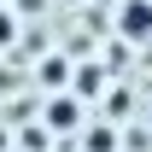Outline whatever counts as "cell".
<instances>
[{
    "instance_id": "cell-3",
    "label": "cell",
    "mask_w": 152,
    "mask_h": 152,
    "mask_svg": "<svg viewBox=\"0 0 152 152\" xmlns=\"http://www.w3.org/2000/svg\"><path fill=\"white\" fill-rule=\"evenodd\" d=\"M18 41V18H12V6H0V47H12Z\"/></svg>"
},
{
    "instance_id": "cell-1",
    "label": "cell",
    "mask_w": 152,
    "mask_h": 152,
    "mask_svg": "<svg viewBox=\"0 0 152 152\" xmlns=\"http://www.w3.org/2000/svg\"><path fill=\"white\" fill-rule=\"evenodd\" d=\"M117 35L123 41H152V0H117Z\"/></svg>"
},
{
    "instance_id": "cell-2",
    "label": "cell",
    "mask_w": 152,
    "mask_h": 152,
    "mask_svg": "<svg viewBox=\"0 0 152 152\" xmlns=\"http://www.w3.org/2000/svg\"><path fill=\"white\" fill-rule=\"evenodd\" d=\"M76 123H82L76 99H70V94H53V105H47V129H64V134H70Z\"/></svg>"
},
{
    "instance_id": "cell-4",
    "label": "cell",
    "mask_w": 152,
    "mask_h": 152,
    "mask_svg": "<svg viewBox=\"0 0 152 152\" xmlns=\"http://www.w3.org/2000/svg\"><path fill=\"white\" fill-rule=\"evenodd\" d=\"M146 129H152V111H146Z\"/></svg>"
}]
</instances>
